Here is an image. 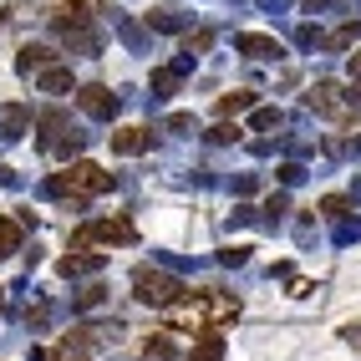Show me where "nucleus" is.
<instances>
[{
  "label": "nucleus",
  "mask_w": 361,
  "mask_h": 361,
  "mask_svg": "<svg viewBox=\"0 0 361 361\" xmlns=\"http://www.w3.org/2000/svg\"><path fill=\"white\" fill-rule=\"evenodd\" d=\"M107 188H112V173H107V168L77 158L71 168H61V173L46 178V183H41V194H46V199H71V209H82L87 199L107 194Z\"/></svg>",
  "instance_id": "f257e3e1"
},
{
  "label": "nucleus",
  "mask_w": 361,
  "mask_h": 361,
  "mask_svg": "<svg viewBox=\"0 0 361 361\" xmlns=\"http://www.w3.org/2000/svg\"><path fill=\"white\" fill-rule=\"evenodd\" d=\"M239 295L229 290H209L204 300H178V305H168V326H183V331H214V326H224L239 316Z\"/></svg>",
  "instance_id": "f03ea898"
},
{
  "label": "nucleus",
  "mask_w": 361,
  "mask_h": 361,
  "mask_svg": "<svg viewBox=\"0 0 361 361\" xmlns=\"http://www.w3.org/2000/svg\"><path fill=\"white\" fill-rule=\"evenodd\" d=\"M183 295H188V285L178 275L153 270V264H137V270H133V300L153 305V310H168V305H178Z\"/></svg>",
  "instance_id": "7ed1b4c3"
},
{
  "label": "nucleus",
  "mask_w": 361,
  "mask_h": 361,
  "mask_svg": "<svg viewBox=\"0 0 361 361\" xmlns=\"http://www.w3.org/2000/svg\"><path fill=\"white\" fill-rule=\"evenodd\" d=\"M36 123H41V148H46V153L71 158V153L82 148V133H71V123H66V112H61V107H46Z\"/></svg>",
  "instance_id": "20e7f679"
},
{
  "label": "nucleus",
  "mask_w": 361,
  "mask_h": 361,
  "mask_svg": "<svg viewBox=\"0 0 361 361\" xmlns=\"http://www.w3.org/2000/svg\"><path fill=\"white\" fill-rule=\"evenodd\" d=\"M137 239V229L128 224V219H92V224H82L77 234H71V245H87V250H97V245H133Z\"/></svg>",
  "instance_id": "39448f33"
},
{
  "label": "nucleus",
  "mask_w": 361,
  "mask_h": 361,
  "mask_svg": "<svg viewBox=\"0 0 361 361\" xmlns=\"http://www.w3.org/2000/svg\"><path fill=\"white\" fill-rule=\"evenodd\" d=\"M77 102H82V112H87V117H97V123H112V117H117V92H112V87H102V82L77 87Z\"/></svg>",
  "instance_id": "423d86ee"
},
{
  "label": "nucleus",
  "mask_w": 361,
  "mask_h": 361,
  "mask_svg": "<svg viewBox=\"0 0 361 361\" xmlns=\"http://www.w3.org/2000/svg\"><path fill=\"white\" fill-rule=\"evenodd\" d=\"M305 107H310V112H326V117H346V112H351V97H346L336 82H316V87L305 92Z\"/></svg>",
  "instance_id": "0eeeda50"
},
{
  "label": "nucleus",
  "mask_w": 361,
  "mask_h": 361,
  "mask_svg": "<svg viewBox=\"0 0 361 361\" xmlns=\"http://www.w3.org/2000/svg\"><path fill=\"white\" fill-rule=\"evenodd\" d=\"M56 270H61L66 280H77V275H97V270H102V255H97V250H87V245H71V250L56 259Z\"/></svg>",
  "instance_id": "6e6552de"
},
{
  "label": "nucleus",
  "mask_w": 361,
  "mask_h": 361,
  "mask_svg": "<svg viewBox=\"0 0 361 361\" xmlns=\"http://www.w3.org/2000/svg\"><path fill=\"white\" fill-rule=\"evenodd\" d=\"M107 142H112V153H148L153 148V133L148 128H117V133H107Z\"/></svg>",
  "instance_id": "1a4fd4ad"
},
{
  "label": "nucleus",
  "mask_w": 361,
  "mask_h": 361,
  "mask_svg": "<svg viewBox=\"0 0 361 361\" xmlns=\"http://www.w3.org/2000/svg\"><path fill=\"white\" fill-rule=\"evenodd\" d=\"M188 61H194V56H183V61H173V66H158V71H153V97H173L178 82H183V71H188Z\"/></svg>",
  "instance_id": "9d476101"
},
{
  "label": "nucleus",
  "mask_w": 361,
  "mask_h": 361,
  "mask_svg": "<svg viewBox=\"0 0 361 361\" xmlns=\"http://www.w3.org/2000/svg\"><path fill=\"white\" fill-rule=\"evenodd\" d=\"M36 82H41V92H51V97H61V92H71V66H41L36 71Z\"/></svg>",
  "instance_id": "9b49d317"
},
{
  "label": "nucleus",
  "mask_w": 361,
  "mask_h": 361,
  "mask_svg": "<svg viewBox=\"0 0 361 361\" xmlns=\"http://www.w3.org/2000/svg\"><path fill=\"white\" fill-rule=\"evenodd\" d=\"M188 361H224V336L219 331H199L194 351H188Z\"/></svg>",
  "instance_id": "f8f14e48"
},
{
  "label": "nucleus",
  "mask_w": 361,
  "mask_h": 361,
  "mask_svg": "<svg viewBox=\"0 0 361 361\" xmlns=\"http://www.w3.org/2000/svg\"><path fill=\"white\" fill-rule=\"evenodd\" d=\"M31 128V107H20V102H11L6 112H0V137H20Z\"/></svg>",
  "instance_id": "ddd939ff"
},
{
  "label": "nucleus",
  "mask_w": 361,
  "mask_h": 361,
  "mask_svg": "<svg viewBox=\"0 0 361 361\" xmlns=\"http://www.w3.org/2000/svg\"><path fill=\"white\" fill-rule=\"evenodd\" d=\"M239 51H245L250 61H270V56H280V41H270V36H239Z\"/></svg>",
  "instance_id": "4468645a"
},
{
  "label": "nucleus",
  "mask_w": 361,
  "mask_h": 361,
  "mask_svg": "<svg viewBox=\"0 0 361 361\" xmlns=\"http://www.w3.org/2000/svg\"><path fill=\"white\" fill-rule=\"evenodd\" d=\"M148 26H153V31H183L188 16H183L178 6H163V11H148Z\"/></svg>",
  "instance_id": "2eb2a0df"
},
{
  "label": "nucleus",
  "mask_w": 361,
  "mask_h": 361,
  "mask_svg": "<svg viewBox=\"0 0 361 361\" xmlns=\"http://www.w3.org/2000/svg\"><path fill=\"white\" fill-rule=\"evenodd\" d=\"M142 356H148V361H173V341H168V331H153L148 341H142Z\"/></svg>",
  "instance_id": "dca6fc26"
},
{
  "label": "nucleus",
  "mask_w": 361,
  "mask_h": 361,
  "mask_svg": "<svg viewBox=\"0 0 361 361\" xmlns=\"http://www.w3.org/2000/svg\"><path fill=\"white\" fill-rule=\"evenodd\" d=\"M20 250V224L16 219H6V214H0V259H11Z\"/></svg>",
  "instance_id": "f3484780"
},
{
  "label": "nucleus",
  "mask_w": 361,
  "mask_h": 361,
  "mask_svg": "<svg viewBox=\"0 0 361 361\" xmlns=\"http://www.w3.org/2000/svg\"><path fill=\"white\" fill-rule=\"evenodd\" d=\"M16 66H20V71H41V66H51V51H46V46H20Z\"/></svg>",
  "instance_id": "a211bd4d"
},
{
  "label": "nucleus",
  "mask_w": 361,
  "mask_h": 361,
  "mask_svg": "<svg viewBox=\"0 0 361 361\" xmlns=\"http://www.w3.org/2000/svg\"><path fill=\"white\" fill-rule=\"evenodd\" d=\"M250 102H255V92H224V97H219V117H239Z\"/></svg>",
  "instance_id": "6ab92c4d"
},
{
  "label": "nucleus",
  "mask_w": 361,
  "mask_h": 361,
  "mask_svg": "<svg viewBox=\"0 0 361 361\" xmlns=\"http://www.w3.org/2000/svg\"><path fill=\"white\" fill-rule=\"evenodd\" d=\"M102 295H107V290H102L97 280H92L82 295H71V310H97V305H102Z\"/></svg>",
  "instance_id": "aec40b11"
},
{
  "label": "nucleus",
  "mask_w": 361,
  "mask_h": 361,
  "mask_svg": "<svg viewBox=\"0 0 361 361\" xmlns=\"http://www.w3.org/2000/svg\"><path fill=\"white\" fill-rule=\"evenodd\" d=\"M239 133H245L239 123H214V128H209V142H234Z\"/></svg>",
  "instance_id": "412c9836"
},
{
  "label": "nucleus",
  "mask_w": 361,
  "mask_h": 361,
  "mask_svg": "<svg viewBox=\"0 0 361 361\" xmlns=\"http://www.w3.org/2000/svg\"><path fill=\"white\" fill-rule=\"evenodd\" d=\"M346 209H351V204H346L341 194H331V199H321V214H331V219H346Z\"/></svg>",
  "instance_id": "4be33fe9"
},
{
  "label": "nucleus",
  "mask_w": 361,
  "mask_h": 361,
  "mask_svg": "<svg viewBox=\"0 0 361 361\" xmlns=\"http://www.w3.org/2000/svg\"><path fill=\"white\" fill-rule=\"evenodd\" d=\"M336 239H341V245H351V239H361V219H341V224H336Z\"/></svg>",
  "instance_id": "5701e85b"
},
{
  "label": "nucleus",
  "mask_w": 361,
  "mask_h": 361,
  "mask_svg": "<svg viewBox=\"0 0 361 361\" xmlns=\"http://www.w3.org/2000/svg\"><path fill=\"white\" fill-rule=\"evenodd\" d=\"M46 361H82V346H71V341H61L56 351H46Z\"/></svg>",
  "instance_id": "b1692460"
},
{
  "label": "nucleus",
  "mask_w": 361,
  "mask_h": 361,
  "mask_svg": "<svg viewBox=\"0 0 361 361\" xmlns=\"http://www.w3.org/2000/svg\"><path fill=\"white\" fill-rule=\"evenodd\" d=\"M209 41H214L209 31H188V36H183V51H188V56H194V51H204V46H209Z\"/></svg>",
  "instance_id": "393cba45"
},
{
  "label": "nucleus",
  "mask_w": 361,
  "mask_h": 361,
  "mask_svg": "<svg viewBox=\"0 0 361 361\" xmlns=\"http://www.w3.org/2000/svg\"><path fill=\"white\" fill-rule=\"evenodd\" d=\"M250 259V250L245 245H229V250H219V264H245Z\"/></svg>",
  "instance_id": "a878e982"
},
{
  "label": "nucleus",
  "mask_w": 361,
  "mask_h": 361,
  "mask_svg": "<svg viewBox=\"0 0 361 361\" xmlns=\"http://www.w3.org/2000/svg\"><path fill=\"white\" fill-rule=\"evenodd\" d=\"M255 128H280V107H259L255 112Z\"/></svg>",
  "instance_id": "bb28decb"
},
{
  "label": "nucleus",
  "mask_w": 361,
  "mask_h": 361,
  "mask_svg": "<svg viewBox=\"0 0 361 361\" xmlns=\"http://www.w3.org/2000/svg\"><path fill=\"white\" fill-rule=\"evenodd\" d=\"M341 341H346V346H356V351H361V321H351V326H341Z\"/></svg>",
  "instance_id": "cd10ccee"
},
{
  "label": "nucleus",
  "mask_w": 361,
  "mask_h": 361,
  "mask_svg": "<svg viewBox=\"0 0 361 361\" xmlns=\"http://www.w3.org/2000/svg\"><path fill=\"white\" fill-rule=\"evenodd\" d=\"M300 178H305L300 163H285V168H280V183H300Z\"/></svg>",
  "instance_id": "c85d7f7f"
},
{
  "label": "nucleus",
  "mask_w": 361,
  "mask_h": 361,
  "mask_svg": "<svg viewBox=\"0 0 361 361\" xmlns=\"http://www.w3.org/2000/svg\"><path fill=\"white\" fill-rule=\"evenodd\" d=\"M46 321H51V305H36V310H31V316H26V326H36V331H41Z\"/></svg>",
  "instance_id": "c756f323"
},
{
  "label": "nucleus",
  "mask_w": 361,
  "mask_h": 361,
  "mask_svg": "<svg viewBox=\"0 0 361 361\" xmlns=\"http://www.w3.org/2000/svg\"><path fill=\"white\" fill-rule=\"evenodd\" d=\"M285 204H290L285 194H270V204H264V214H285Z\"/></svg>",
  "instance_id": "7c9ffc66"
},
{
  "label": "nucleus",
  "mask_w": 361,
  "mask_h": 361,
  "mask_svg": "<svg viewBox=\"0 0 361 361\" xmlns=\"http://www.w3.org/2000/svg\"><path fill=\"white\" fill-rule=\"evenodd\" d=\"M346 97H351V107H361V77H351V92H346Z\"/></svg>",
  "instance_id": "2f4dec72"
},
{
  "label": "nucleus",
  "mask_w": 361,
  "mask_h": 361,
  "mask_svg": "<svg viewBox=\"0 0 361 361\" xmlns=\"http://www.w3.org/2000/svg\"><path fill=\"white\" fill-rule=\"evenodd\" d=\"M351 77H361V51H351Z\"/></svg>",
  "instance_id": "473e14b6"
},
{
  "label": "nucleus",
  "mask_w": 361,
  "mask_h": 361,
  "mask_svg": "<svg viewBox=\"0 0 361 361\" xmlns=\"http://www.w3.org/2000/svg\"><path fill=\"white\" fill-rule=\"evenodd\" d=\"M0 316H6V290H0Z\"/></svg>",
  "instance_id": "72a5a7b5"
},
{
  "label": "nucleus",
  "mask_w": 361,
  "mask_h": 361,
  "mask_svg": "<svg viewBox=\"0 0 361 361\" xmlns=\"http://www.w3.org/2000/svg\"><path fill=\"white\" fill-rule=\"evenodd\" d=\"M356 148H361V137H356Z\"/></svg>",
  "instance_id": "f704fd0d"
}]
</instances>
